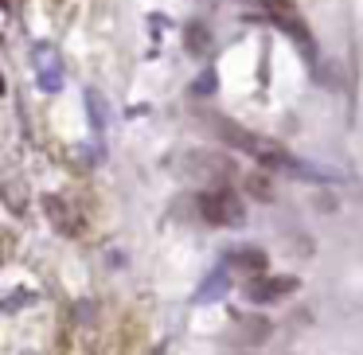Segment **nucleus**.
Listing matches in <instances>:
<instances>
[{
    "mask_svg": "<svg viewBox=\"0 0 363 355\" xmlns=\"http://www.w3.org/2000/svg\"><path fill=\"white\" fill-rule=\"evenodd\" d=\"M199 215H204L211 227H239L246 211H242V199L234 196V192H227V187H211V192L199 196Z\"/></svg>",
    "mask_w": 363,
    "mask_h": 355,
    "instance_id": "obj_1",
    "label": "nucleus"
},
{
    "mask_svg": "<svg viewBox=\"0 0 363 355\" xmlns=\"http://www.w3.org/2000/svg\"><path fill=\"white\" fill-rule=\"evenodd\" d=\"M270 8V20L281 27V32H289L293 39H297V47L313 59L316 55V43H313V36H309V27H305V20H301V12L293 8V0H262Z\"/></svg>",
    "mask_w": 363,
    "mask_h": 355,
    "instance_id": "obj_2",
    "label": "nucleus"
},
{
    "mask_svg": "<svg viewBox=\"0 0 363 355\" xmlns=\"http://www.w3.org/2000/svg\"><path fill=\"white\" fill-rule=\"evenodd\" d=\"M297 289H301V282L289 277V273H285V277H266V273H262V277H250V282H246V301H254V305H270V301L293 297Z\"/></svg>",
    "mask_w": 363,
    "mask_h": 355,
    "instance_id": "obj_3",
    "label": "nucleus"
},
{
    "mask_svg": "<svg viewBox=\"0 0 363 355\" xmlns=\"http://www.w3.org/2000/svg\"><path fill=\"white\" fill-rule=\"evenodd\" d=\"M270 320L266 317H242L239 324H234V332H230V340L234 343H250V347H258V343L270 340Z\"/></svg>",
    "mask_w": 363,
    "mask_h": 355,
    "instance_id": "obj_4",
    "label": "nucleus"
},
{
    "mask_svg": "<svg viewBox=\"0 0 363 355\" xmlns=\"http://www.w3.org/2000/svg\"><path fill=\"white\" fill-rule=\"evenodd\" d=\"M234 266L246 270V273H254V277H262L266 266H270V257H266V250H239V254H234Z\"/></svg>",
    "mask_w": 363,
    "mask_h": 355,
    "instance_id": "obj_5",
    "label": "nucleus"
},
{
    "mask_svg": "<svg viewBox=\"0 0 363 355\" xmlns=\"http://www.w3.org/2000/svg\"><path fill=\"white\" fill-rule=\"evenodd\" d=\"M184 39H188V47H192L195 55H204V51L211 47V32H207L204 24H188V32H184Z\"/></svg>",
    "mask_w": 363,
    "mask_h": 355,
    "instance_id": "obj_6",
    "label": "nucleus"
},
{
    "mask_svg": "<svg viewBox=\"0 0 363 355\" xmlns=\"http://www.w3.org/2000/svg\"><path fill=\"white\" fill-rule=\"evenodd\" d=\"M246 187H250V192H258V196H262V203H270V184L262 180V176H250V180H246Z\"/></svg>",
    "mask_w": 363,
    "mask_h": 355,
    "instance_id": "obj_7",
    "label": "nucleus"
}]
</instances>
